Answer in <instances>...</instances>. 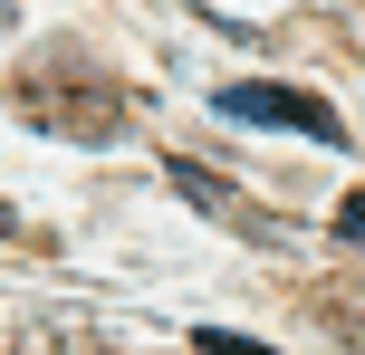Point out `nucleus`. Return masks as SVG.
Returning a JSON list of instances; mask_svg holds the SVG:
<instances>
[{
  "mask_svg": "<svg viewBox=\"0 0 365 355\" xmlns=\"http://www.w3.org/2000/svg\"><path fill=\"white\" fill-rule=\"evenodd\" d=\"M19 115L29 125H58V134H87V144H106V134H125V106H115L106 77H29L19 87Z\"/></svg>",
  "mask_w": 365,
  "mask_h": 355,
  "instance_id": "1",
  "label": "nucleus"
},
{
  "mask_svg": "<svg viewBox=\"0 0 365 355\" xmlns=\"http://www.w3.org/2000/svg\"><path fill=\"white\" fill-rule=\"evenodd\" d=\"M221 115H231V125H289V134L336 144V106L308 96V87H279V77H240V87H221Z\"/></svg>",
  "mask_w": 365,
  "mask_h": 355,
  "instance_id": "2",
  "label": "nucleus"
},
{
  "mask_svg": "<svg viewBox=\"0 0 365 355\" xmlns=\"http://www.w3.org/2000/svg\"><path fill=\"white\" fill-rule=\"evenodd\" d=\"M19 355H106V346H96L87 317H58V327H29V346H19Z\"/></svg>",
  "mask_w": 365,
  "mask_h": 355,
  "instance_id": "3",
  "label": "nucleus"
},
{
  "mask_svg": "<svg viewBox=\"0 0 365 355\" xmlns=\"http://www.w3.org/2000/svg\"><path fill=\"white\" fill-rule=\"evenodd\" d=\"M173 192H182V202H202V211H231V183H221L212 164H192V154L173 164Z\"/></svg>",
  "mask_w": 365,
  "mask_h": 355,
  "instance_id": "4",
  "label": "nucleus"
},
{
  "mask_svg": "<svg viewBox=\"0 0 365 355\" xmlns=\"http://www.w3.org/2000/svg\"><path fill=\"white\" fill-rule=\"evenodd\" d=\"M192 346H202V355H279V346H250V337H231V327H202Z\"/></svg>",
  "mask_w": 365,
  "mask_h": 355,
  "instance_id": "5",
  "label": "nucleus"
},
{
  "mask_svg": "<svg viewBox=\"0 0 365 355\" xmlns=\"http://www.w3.org/2000/svg\"><path fill=\"white\" fill-rule=\"evenodd\" d=\"M336 240L365 250V192H346V202H336Z\"/></svg>",
  "mask_w": 365,
  "mask_h": 355,
  "instance_id": "6",
  "label": "nucleus"
},
{
  "mask_svg": "<svg viewBox=\"0 0 365 355\" xmlns=\"http://www.w3.org/2000/svg\"><path fill=\"white\" fill-rule=\"evenodd\" d=\"M0 38H10V0H0Z\"/></svg>",
  "mask_w": 365,
  "mask_h": 355,
  "instance_id": "7",
  "label": "nucleus"
},
{
  "mask_svg": "<svg viewBox=\"0 0 365 355\" xmlns=\"http://www.w3.org/2000/svg\"><path fill=\"white\" fill-rule=\"evenodd\" d=\"M0 240H10V202H0Z\"/></svg>",
  "mask_w": 365,
  "mask_h": 355,
  "instance_id": "8",
  "label": "nucleus"
}]
</instances>
